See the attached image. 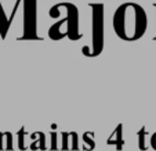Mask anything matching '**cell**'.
Here are the masks:
<instances>
[{
    "label": "cell",
    "instance_id": "6da1fadb",
    "mask_svg": "<svg viewBox=\"0 0 156 151\" xmlns=\"http://www.w3.org/2000/svg\"><path fill=\"white\" fill-rule=\"evenodd\" d=\"M113 24L119 38L126 40H136L141 38L142 33L145 32L147 15L140 6L127 3L118 9Z\"/></svg>",
    "mask_w": 156,
    "mask_h": 151
},
{
    "label": "cell",
    "instance_id": "7a4b0ae2",
    "mask_svg": "<svg viewBox=\"0 0 156 151\" xmlns=\"http://www.w3.org/2000/svg\"><path fill=\"white\" fill-rule=\"evenodd\" d=\"M122 136H123V127H122V125H119L115 129V132L112 133V136L106 140V143L108 144H115L118 151H120L123 148V137Z\"/></svg>",
    "mask_w": 156,
    "mask_h": 151
},
{
    "label": "cell",
    "instance_id": "3957f363",
    "mask_svg": "<svg viewBox=\"0 0 156 151\" xmlns=\"http://www.w3.org/2000/svg\"><path fill=\"white\" fill-rule=\"evenodd\" d=\"M83 140H84L86 143V150H93L95 145L94 143V137H93V133H84L83 134Z\"/></svg>",
    "mask_w": 156,
    "mask_h": 151
},
{
    "label": "cell",
    "instance_id": "277c9868",
    "mask_svg": "<svg viewBox=\"0 0 156 151\" xmlns=\"http://www.w3.org/2000/svg\"><path fill=\"white\" fill-rule=\"evenodd\" d=\"M145 134H147V131H145V127H142L141 131L138 132V145H140V150L145 151L147 150V147H145Z\"/></svg>",
    "mask_w": 156,
    "mask_h": 151
},
{
    "label": "cell",
    "instance_id": "5b68a950",
    "mask_svg": "<svg viewBox=\"0 0 156 151\" xmlns=\"http://www.w3.org/2000/svg\"><path fill=\"white\" fill-rule=\"evenodd\" d=\"M62 150H69V137H71V133H62Z\"/></svg>",
    "mask_w": 156,
    "mask_h": 151
},
{
    "label": "cell",
    "instance_id": "8992f818",
    "mask_svg": "<svg viewBox=\"0 0 156 151\" xmlns=\"http://www.w3.org/2000/svg\"><path fill=\"white\" fill-rule=\"evenodd\" d=\"M71 137H72V150H77V134L76 133H73V132H72L71 133Z\"/></svg>",
    "mask_w": 156,
    "mask_h": 151
},
{
    "label": "cell",
    "instance_id": "52a82bcc",
    "mask_svg": "<svg viewBox=\"0 0 156 151\" xmlns=\"http://www.w3.org/2000/svg\"><path fill=\"white\" fill-rule=\"evenodd\" d=\"M57 134L51 133V150H57Z\"/></svg>",
    "mask_w": 156,
    "mask_h": 151
},
{
    "label": "cell",
    "instance_id": "ba28073f",
    "mask_svg": "<svg viewBox=\"0 0 156 151\" xmlns=\"http://www.w3.org/2000/svg\"><path fill=\"white\" fill-rule=\"evenodd\" d=\"M151 145H152L153 150H156V133H153L151 137Z\"/></svg>",
    "mask_w": 156,
    "mask_h": 151
},
{
    "label": "cell",
    "instance_id": "9c48e42d",
    "mask_svg": "<svg viewBox=\"0 0 156 151\" xmlns=\"http://www.w3.org/2000/svg\"><path fill=\"white\" fill-rule=\"evenodd\" d=\"M3 137H4V134L0 133V150H3V148H4V145H3Z\"/></svg>",
    "mask_w": 156,
    "mask_h": 151
}]
</instances>
